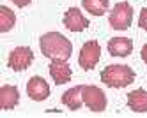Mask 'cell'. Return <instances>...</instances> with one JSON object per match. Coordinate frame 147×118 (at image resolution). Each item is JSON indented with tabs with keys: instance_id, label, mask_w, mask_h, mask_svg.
Instances as JSON below:
<instances>
[{
	"instance_id": "4",
	"label": "cell",
	"mask_w": 147,
	"mask_h": 118,
	"mask_svg": "<svg viewBox=\"0 0 147 118\" xmlns=\"http://www.w3.org/2000/svg\"><path fill=\"white\" fill-rule=\"evenodd\" d=\"M110 25L115 30H126L131 27V21H133V7L128 2H119L112 9L110 13Z\"/></svg>"
},
{
	"instance_id": "1",
	"label": "cell",
	"mask_w": 147,
	"mask_h": 118,
	"mask_svg": "<svg viewBox=\"0 0 147 118\" xmlns=\"http://www.w3.org/2000/svg\"><path fill=\"white\" fill-rule=\"evenodd\" d=\"M39 48H41V53L50 60H53V58L67 60L73 53L71 41L62 34H59V32H48V34L41 35Z\"/></svg>"
},
{
	"instance_id": "17",
	"label": "cell",
	"mask_w": 147,
	"mask_h": 118,
	"mask_svg": "<svg viewBox=\"0 0 147 118\" xmlns=\"http://www.w3.org/2000/svg\"><path fill=\"white\" fill-rule=\"evenodd\" d=\"M11 2L14 4V5H18V7H27L32 0H11Z\"/></svg>"
},
{
	"instance_id": "2",
	"label": "cell",
	"mask_w": 147,
	"mask_h": 118,
	"mask_svg": "<svg viewBox=\"0 0 147 118\" xmlns=\"http://www.w3.org/2000/svg\"><path fill=\"white\" fill-rule=\"evenodd\" d=\"M101 81L110 88H124L135 81V71L128 65H108L101 72Z\"/></svg>"
},
{
	"instance_id": "15",
	"label": "cell",
	"mask_w": 147,
	"mask_h": 118,
	"mask_svg": "<svg viewBox=\"0 0 147 118\" xmlns=\"http://www.w3.org/2000/svg\"><path fill=\"white\" fill-rule=\"evenodd\" d=\"M16 23V16L9 7L0 5V32H9Z\"/></svg>"
},
{
	"instance_id": "14",
	"label": "cell",
	"mask_w": 147,
	"mask_h": 118,
	"mask_svg": "<svg viewBox=\"0 0 147 118\" xmlns=\"http://www.w3.org/2000/svg\"><path fill=\"white\" fill-rule=\"evenodd\" d=\"M82 5L92 16H103L108 11V0H82Z\"/></svg>"
},
{
	"instance_id": "5",
	"label": "cell",
	"mask_w": 147,
	"mask_h": 118,
	"mask_svg": "<svg viewBox=\"0 0 147 118\" xmlns=\"http://www.w3.org/2000/svg\"><path fill=\"white\" fill-rule=\"evenodd\" d=\"M101 58V48H99V42L98 41H89L82 46L80 49V57H78V63L82 69L90 71L96 67V63Z\"/></svg>"
},
{
	"instance_id": "8",
	"label": "cell",
	"mask_w": 147,
	"mask_h": 118,
	"mask_svg": "<svg viewBox=\"0 0 147 118\" xmlns=\"http://www.w3.org/2000/svg\"><path fill=\"white\" fill-rule=\"evenodd\" d=\"M71 67L67 65V60L62 58H53L50 63V76L57 85H64L71 79Z\"/></svg>"
},
{
	"instance_id": "7",
	"label": "cell",
	"mask_w": 147,
	"mask_h": 118,
	"mask_svg": "<svg viewBox=\"0 0 147 118\" xmlns=\"http://www.w3.org/2000/svg\"><path fill=\"white\" fill-rule=\"evenodd\" d=\"M27 93H28V97L32 99V101L41 102V101L48 99L50 87H48V83L41 76H34V78H30L28 83H27Z\"/></svg>"
},
{
	"instance_id": "16",
	"label": "cell",
	"mask_w": 147,
	"mask_h": 118,
	"mask_svg": "<svg viewBox=\"0 0 147 118\" xmlns=\"http://www.w3.org/2000/svg\"><path fill=\"white\" fill-rule=\"evenodd\" d=\"M138 25H140V28L147 30V7H145V9H142V13H140V19H138Z\"/></svg>"
},
{
	"instance_id": "11",
	"label": "cell",
	"mask_w": 147,
	"mask_h": 118,
	"mask_svg": "<svg viewBox=\"0 0 147 118\" xmlns=\"http://www.w3.org/2000/svg\"><path fill=\"white\" fill-rule=\"evenodd\" d=\"M20 102V92L16 87L11 85H4L0 88V108L2 109H13Z\"/></svg>"
},
{
	"instance_id": "12",
	"label": "cell",
	"mask_w": 147,
	"mask_h": 118,
	"mask_svg": "<svg viewBox=\"0 0 147 118\" xmlns=\"http://www.w3.org/2000/svg\"><path fill=\"white\" fill-rule=\"evenodd\" d=\"M82 88H83V85H78V87L69 88L67 92H64V95H62V104L67 106L71 111H78L82 108V104H83Z\"/></svg>"
},
{
	"instance_id": "10",
	"label": "cell",
	"mask_w": 147,
	"mask_h": 118,
	"mask_svg": "<svg viewBox=\"0 0 147 118\" xmlns=\"http://www.w3.org/2000/svg\"><path fill=\"white\" fill-rule=\"evenodd\" d=\"M108 51L112 57H128L133 51V42L128 37H113L108 41Z\"/></svg>"
},
{
	"instance_id": "9",
	"label": "cell",
	"mask_w": 147,
	"mask_h": 118,
	"mask_svg": "<svg viewBox=\"0 0 147 118\" xmlns=\"http://www.w3.org/2000/svg\"><path fill=\"white\" fill-rule=\"evenodd\" d=\"M64 27L71 32H82L89 27V19L80 13V9L71 7L64 14Z\"/></svg>"
},
{
	"instance_id": "3",
	"label": "cell",
	"mask_w": 147,
	"mask_h": 118,
	"mask_svg": "<svg viewBox=\"0 0 147 118\" xmlns=\"http://www.w3.org/2000/svg\"><path fill=\"white\" fill-rule=\"evenodd\" d=\"M82 99H83V104L94 113H101L107 109V95L103 93L101 88L94 87V85H83Z\"/></svg>"
},
{
	"instance_id": "6",
	"label": "cell",
	"mask_w": 147,
	"mask_h": 118,
	"mask_svg": "<svg viewBox=\"0 0 147 118\" xmlns=\"http://www.w3.org/2000/svg\"><path fill=\"white\" fill-rule=\"evenodd\" d=\"M32 62H34V53L27 46L14 48L11 53H9V60H7L9 67L13 71H25Z\"/></svg>"
},
{
	"instance_id": "13",
	"label": "cell",
	"mask_w": 147,
	"mask_h": 118,
	"mask_svg": "<svg viewBox=\"0 0 147 118\" xmlns=\"http://www.w3.org/2000/svg\"><path fill=\"white\" fill-rule=\"evenodd\" d=\"M128 106L135 113H147V92L133 90L131 93H128Z\"/></svg>"
},
{
	"instance_id": "18",
	"label": "cell",
	"mask_w": 147,
	"mask_h": 118,
	"mask_svg": "<svg viewBox=\"0 0 147 118\" xmlns=\"http://www.w3.org/2000/svg\"><path fill=\"white\" fill-rule=\"evenodd\" d=\"M140 55H142V60H144V62L147 63V44H145V46L142 48V51H140Z\"/></svg>"
}]
</instances>
